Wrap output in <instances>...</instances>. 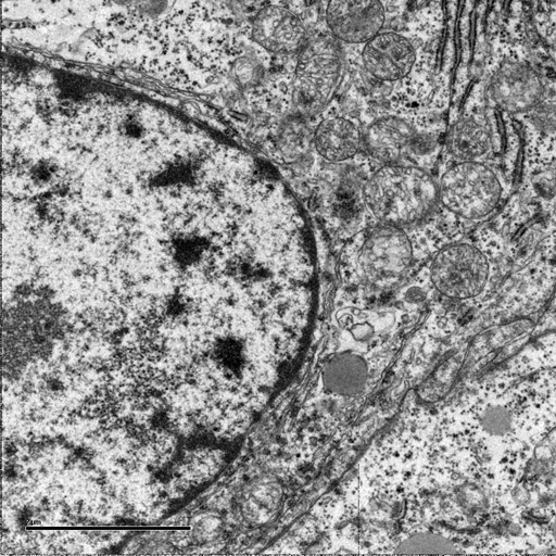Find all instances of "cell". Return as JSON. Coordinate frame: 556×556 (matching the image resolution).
Masks as SVG:
<instances>
[{"label": "cell", "mask_w": 556, "mask_h": 556, "mask_svg": "<svg viewBox=\"0 0 556 556\" xmlns=\"http://www.w3.org/2000/svg\"><path fill=\"white\" fill-rule=\"evenodd\" d=\"M233 76L238 84L243 87H251L256 85L263 74L261 65L249 56H243L236 61L233 64Z\"/></svg>", "instance_id": "cell-18"}, {"label": "cell", "mask_w": 556, "mask_h": 556, "mask_svg": "<svg viewBox=\"0 0 556 556\" xmlns=\"http://www.w3.org/2000/svg\"><path fill=\"white\" fill-rule=\"evenodd\" d=\"M534 459L542 472L556 477V429L538 445Z\"/></svg>", "instance_id": "cell-17"}, {"label": "cell", "mask_w": 556, "mask_h": 556, "mask_svg": "<svg viewBox=\"0 0 556 556\" xmlns=\"http://www.w3.org/2000/svg\"><path fill=\"white\" fill-rule=\"evenodd\" d=\"M315 151L329 162H343L354 157L362 146L363 137L358 126L341 116L319 122L313 136Z\"/></svg>", "instance_id": "cell-11"}, {"label": "cell", "mask_w": 556, "mask_h": 556, "mask_svg": "<svg viewBox=\"0 0 556 556\" xmlns=\"http://www.w3.org/2000/svg\"><path fill=\"white\" fill-rule=\"evenodd\" d=\"M446 147L457 162L478 161L490 150L491 138L484 125L472 117H464L450 128Z\"/></svg>", "instance_id": "cell-12"}, {"label": "cell", "mask_w": 556, "mask_h": 556, "mask_svg": "<svg viewBox=\"0 0 556 556\" xmlns=\"http://www.w3.org/2000/svg\"><path fill=\"white\" fill-rule=\"evenodd\" d=\"M344 274L351 283L386 289L394 287L414 261L413 243L403 228L378 224L352 243Z\"/></svg>", "instance_id": "cell-2"}, {"label": "cell", "mask_w": 556, "mask_h": 556, "mask_svg": "<svg viewBox=\"0 0 556 556\" xmlns=\"http://www.w3.org/2000/svg\"><path fill=\"white\" fill-rule=\"evenodd\" d=\"M552 535H553V539L555 540L556 542V519L553 521L552 523Z\"/></svg>", "instance_id": "cell-20"}, {"label": "cell", "mask_w": 556, "mask_h": 556, "mask_svg": "<svg viewBox=\"0 0 556 556\" xmlns=\"http://www.w3.org/2000/svg\"><path fill=\"white\" fill-rule=\"evenodd\" d=\"M364 143L372 157L383 164L419 166L417 159L430 154L437 139L407 118L388 115L374 121L364 136Z\"/></svg>", "instance_id": "cell-6"}, {"label": "cell", "mask_w": 556, "mask_h": 556, "mask_svg": "<svg viewBox=\"0 0 556 556\" xmlns=\"http://www.w3.org/2000/svg\"><path fill=\"white\" fill-rule=\"evenodd\" d=\"M429 276L435 290L454 300L478 296L490 276V263L477 247L458 242L447 244L434 255Z\"/></svg>", "instance_id": "cell-5"}, {"label": "cell", "mask_w": 556, "mask_h": 556, "mask_svg": "<svg viewBox=\"0 0 556 556\" xmlns=\"http://www.w3.org/2000/svg\"><path fill=\"white\" fill-rule=\"evenodd\" d=\"M482 430L493 437H504L513 428V413L504 405H490L479 417Z\"/></svg>", "instance_id": "cell-16"}, {"label": "cell", "mask_w": 556, "mask_h": 556, "mask_svg": "<svg viewBox=\"0 0 556 556\" xmlns=\"http://www.w3.org/2000/svg\"><path fill=\"white\" fill-rule=\"evenodd\" d=\"M501 195L498 177L479 161L455 163L439 181V202L464 219L485 217L496 207Z\"/></svg>", "instance_id": "cell-3"}, {"label": "cell", "mask_w": 556, "mask_h": 556, "mask_svg": "<svg viewBox=\"0 0 556 556\" xmlns=\"http://www.w3.org/2000/svg\"><path fill=\"white\" fill-rule=\"evenodd\" d=\"M280 495L274 483L257 485L252 493V498L247 503V511L255 521L264 522L278 506Z\"/></svg>", "instance_id": "cell-15"}, {"label": "cell", "mask_w": 556, "mask_h": 556, "mask_svg": "<svg viewBox=\"0 0 556 556\" xmlns=\"http://www.w3.org/2000/svg\"><path fill=\"white\" fill-rule=\"evenodd\" d=\"M296 63L292 103L301 114L321 110L331 99L341 75L339 49L331 41L307 42Z\"/></svg>", "instance_id": "cell-4"}, {"label": "cell", "mask_w": 556, "mask_h": 556, "mask_svg": "<svg viewBox=\"0 0 556 556\" xmlns=\"http://www.w3.org/2000/svg\"><path fill=\"white\" fill-rule=\"evenodd\" d=\"M362 199L378 224L406 228L425 220L439 202V184L420 166L383 164L365 182Z\"/></svg>", "instance_id": "cell-1"}, {"label": "cell", "mask_w": 556, "mask_h": 556, "mask_svg": "<svg viewBox=\"0 0 556 556\" xmlns=\"http://www.w3.org/2000/svg\"><path fill=\"white\" fill-rule=\"evenodd\" d=\"M252 37L269 52L291 54L307 43L306 29L301 20L279 5L263 7L254 16Z\"/></svg>", "instance_id": "cell-9"}, {"label": "cell", "mask_w": 556, "mask_h": 556, "mask_svg": "<svg viewBox=\"0 0 556 556\" xmlns=\"http://www.w3.org/2000/svg\"><path fill=\"white\" fill-rule=\"evenodd\" d=\"M367 369L364 361L352 354L333 357L326 366L323 380L328 391L342 394H357L364 387Z\"/></svg>", "instance_id": "cell-13"}, {"label": "cell", "mask_w": 556, "mask_h": 556, "mask_svg": "<svg viewBox=\"0 0 556 556\" xmlns=\"http://www.w3.org/2000/svg\"><path fill=\"white\" fill-rule=\"evenodd\" d=\"M395 553L405 554H455L456 546L450 540L434 533H416L401 542Z\"/></svg>", "instance_id": "cell-14"}, {"label": "cell", "mask_w": 556, "mask_h": 556, "mask_svg": "<svg viewBox=\"0 0 556 556\" xmlns=\"http://www.w3.org/2000/svg\"><path fill=\"white\" fill-rule=\"evenodd\" d=\"M386 20L380 0H329L326 22L332 36L346 43H366Z\"/></svg>", "instance_id": "cell-7"}, {"label": "cell", "mask_w": 556, "mask_h": 556, "mask_svg": "<svg viewBox=\"0 0 556 556\" xmlns=\"http://www.w3.org/2000/svg\"><path fill=\"white\" fill-rule=\"evenodd\" d=\"M494 102L509 113L530 112L542 102L544 87L536 73L526 63L507 61L490 83Z\"/></svg>", "instance_id": "cell-8"}, {"label": "cell", "mask_w": 556, "mask_h": 556, "mask_svg": "<svg viewBox=\"0 0 556 556\" xmlns=\"http://www.w3.org/2000/svg\"><path fill=\"white\" fill-rule=\"evenodd\" d=\"M531 122L544 132H556V104L539 103L531 111Z\"/></svg>", "instance_id": "cell-19"}, {"label": "cell", "mask_w": 556, "mask_h": 556, "mask_svg": "<svg viewBox=\"0 0 556 556\" xmlns=\"http://www.w3.org/2000/svg\"><path fill=\"white\" fill-rule=\"evenodd\" d=\"M112 1H114L115 3H119V4H125V3L130 2L131 0H112Z\"/></svg>", "instance_id": "cell-21"}, {"label": "cell", "mask_w": 556, "mask_h": 556, "mask_svg": "<svg viewBox=\"0 0 556 556\" xmlns=\"http://www.w3.org/2000/svg\"><path fill=\"white\" fill-rule=\"evenodd\" d=\"M416 54L410 41L395 31H380L364 43L362 60L365 70L382 81L407 76Z\"/></svg>", "instance_id": "cell-10"}]
</instances>
